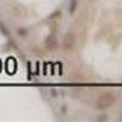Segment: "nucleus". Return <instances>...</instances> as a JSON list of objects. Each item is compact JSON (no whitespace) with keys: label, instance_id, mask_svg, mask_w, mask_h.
<instances>
[{"label":"nucleus","instance_id":"423d86ee","mask_svg":"<svg viewBox=\"0 0 122 122\" xmlns=\"http://www.w3.org/2000/svg\"><path fill=\"white\" fill-rule=\"evenodd\" d=\"M107 120V116L106 115H103L101 116V118H99V121H106Z\"/></svg>","mask_w":122,"mask_h":122},{"label":"nucleus","instance_id":"f257e3e1","mask_svg":"<svg viewBox=\"0 0 122 122\" xmlns=\"http://www.w3.org/2000/svg\"><path fill=\"white\" fill-rule=\"evenodd\" d=\"M115 100H116V98L112 93H110V92L103 93L97 100V109L98 110H106L115 104Z\"/></svg>","mask_w":122,"mask_h":122},{"label":"nucleus","instance_id":"7ed1b4c3","mask_svg":"<svg viewBox=\"0 0 122 122\" xmlns=\"http://www.w3.org/2000/svg\"><path fill=\"white\" fill-rule=\"evenodd\" d=\"M44 44H45V48L49 50V51H55L59 46V43H57V39L55 36H48L44 40Z\"/></svg>","mask_w":122,"mask_h":122},{"label":"nucleus","instance_id":"f03ea898","mask_svg":"<svg viewBox=\"0 0 122 122\" xmlns=\"http://www.w3.org/2000/svg\"><path fill=\"white\" fill-rule=\"evenodd\" d=\"M75 44H76V37L72 32H68L66 33L65 38H64V42H62V46L66 51L68 50H72L75 48Z\"/></svg>","mask_w":122,"mask_h":122},{"label":"nucleus","instance_id":"20e7f679","mask_svg":"<svg viewBox=\"0 0 122 122\" xmlns=\"http://www.w3.org/2000/svg\"><path fill=\"white\" fill-rule=\"evenodd\" d=\"M76 7H77V0H71V4H70V14H73L76 11Z\"/></svg>","mask_w":122,"mask_h":122},{"label":"nucleus","instance_id":"39448f33","mask_svg":"<svg viewBox=\"0 0 122 122\" xmlns=\"http://www.w3.org/2000/svg\"><path fill=\"white\" fill-rule=\"evenodd\" d=\"M0 29H1L3 34H5V36H9V30H7V28L4 26V23H3V22H0Z\"/></svg>","mask_w":122,"mask_h":122}]
</instances>
